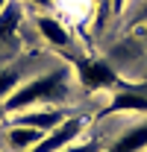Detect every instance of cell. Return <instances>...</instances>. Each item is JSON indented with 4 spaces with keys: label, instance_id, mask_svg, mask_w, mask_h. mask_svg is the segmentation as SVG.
<instances>
[{
    "label": "cell",
    "instance_id": "7",
    "mask_svg": "<svg viewBox=\"0 0 147 152\" xmlns=\"http://www.w3.org/2000/svg\"><path fill=\"white\" fill-rule=\"evenodd\" d=\"M141 149H147V120L138 126H129L109 146V152H141Z\"/></svg>",
    "mask_w": 147,
    "mask_h": 152
},
{
    "label": "cell",
    "instance_id": "6",
    "mask_svg": "<svg viewBox=\"0 0 147 152\" xmlns=\"http://www.w3.org/2000/svg\"><path fill=\"white\" fill-rule=\"evenodd\" d=\"M36 29L53 47H71V29L53 15H36Z\"/></svg>",
    "mask_w": 147,
    "mask_h": 152
},
{
    "label": "cell",
    "instance_id": "1",
    "mask_svg": "<svg viewBox=\"0 0 147 152\" xmlns=\"http://www.w3.org/2000/svg\"><path fill=\"white\" fill-rule=\"evenodd\" d=\"M68 82H71V70L59 67L44 76H36L30 82H21L12 94L3 99V114H18L36 105H47V102H59L68 94Z\"/></svg>",
    "mask_w": 147,
    "mask_h": 152
},
{
    "label": "cell",
    "instance_id": "15",
    "mask_svg": "<svg viewBox=\"0 0 147 152\" xmlns=\"http://www.w3.org/2000/svg\"><path fill=\"white\" fill-rule=\"evenodd\" d=\"M6 6H9V0H0V12H3V9H6Z\"/></svg>",
    "mask_w": 147,
    "mask_h": 152
},
{
    "label": "cell",
    "instance_id": "16",
    "mask_svg": "<svg viewBox=\"0 0 147 152\" xmlns=\"http://www.w3.org/2000/svg\"><path fill=\"white\" fill-rule=\"evenodd\" d=\"M0 120H3V108H0Z\"/></svg>",
    "mask_w": 147,
    "mask_h": 152
},
{
    "label": "cell",
    "instance_id": "8",
    "mask_svg": "<svg viewBox=\"0 0 147 152\" xmlns=\"http://www.w3.org/2000/svg\"><path fill=\"white\" fill-rule=\"evenodd\" d=\"M41 134L38 129H30V126H18V123H12V129L6 132V140H9V146L15 152H30L36 146L38 140H41Z\"/></svg>",
    "mask_w": 147,
    "mask_h": 152
},
{
    "label": "cell",
    "instance_id": "10",
    "mask_svg": "<svg viewBox=\"0 0 147 152\" xmlns=\"http://www.w3.org/2000/svg\"><path fill=\"white\" fill-rule=\"evenodd\" d=\"M18 85H21V73L15 67H3L0 70V99H6Z\"/></svg>",
    "mask_w": 147,
    "mask_h": 152
},
{
    "label": "cell",
    "instance_id": "5",
    "mask_svg": "<svg viewBox=\"0 0 147 152\" xmlns=\"http://www.w3.org/2000/svg\"><path fill=\"white\" fill-rule=\"evenodd\" d=\"M103 114H147V94H138V91H115Z\"/></svg>",
    "mask_w": 147,
    "mask_h": 152
},
{
    "label": "cell",
    "instance_id": "12",
    "mask_svg": "<svg viewBox=\"0 0 147 152\" xmlns=\"http://www.w3.org/2000/svg\"><path fill=\"white\" fill-rule=\"evenodd\" d=\"M109 6H112V12H115V15H121V12L127 9V0H109Z\"/></svg>",
    "mask_w": 147,
    "mask_h": 152
},
{
    "label": "cell",
    "instance_id": "14",
    "mask_svg": "<svg viewBox=\"0 0 147 152\" xmlns=\"http://www.w3.org/2000/svg\"><path fill=\"white\" fill-rule=\"evenodd\" d=\"M141 20H147V3H144V9H141Z\"/></svg>",
    "mask_w": 147,
    "mask_h": 152
},
{
    "label": "cell",
    "instance_id": "4",
    "mask_svg": "<svg viewBox=\"0 0 147 152\" xmlns=\"http://www.w3.org/2000/svg\"><path fill=\"white\" fill-rule=\"evenodd\" d=\"M65 120L62 111H53V108H27V111H18L12 123L18 126H30V129H38V132H50L59 123Z\"/></svg>",
    "mask_w": 147,
    "mask_h": 152
},
{
    "label": "cell",
    "instance_id": "13",
    "mask_svg": "<svg viewBox=\"0 0 147 152\" xmlns=\"http://www.w3.org/2000/svg\"><path fill=\"white\" fill-rule=\"evenodd\" d=\"M33 6H50V0H30Z\"/></svg>",
    "mask_w": 147,
    "mask_h": 152
},
{
    "label": "cell",
    "instance_id": "11",
    "mask_svg": "<svg viewBox=\"0 0 147 152\" xmlns=\"http://www.w3.org/2000/svg\"><path fill=\"white\" fill-rule=\"evenodd\" d=\"M59 152H100V143H71Z\"/></svg>",
    "mask_w": 147,
    "mask_h": 152
},
{
    "label": "cell",
    "instance_id": "9",
    "mask_svg": "<svg viewBox=\"0 0 147 152\" xmlns=\"http://www.w3.org/2000/svg\"><path fill=\"white\" fill-rule=\"evenodd\" d=\"M18 20H21V12L9 3L3 12H0V38H12L18 32Z\"/></svg>",
    "mask_w": 147,
    "mask_h": 152
},
{
    "label": "cell",
    "instance_id": "3",
    "mask_svg": "<svg viewBox=\"0 0 147 152\" xmlns=\"http://www.w3.org/2000/svg\"><path fill=\"white\" fill-rule=\"evenodd\" d=\"M79 132H82V117H65L56 129L41 134V140L30 152H59L65 146H71L74 140L79 137Z\"/></svg>",
    "mask_w": 147,
    "mask_h": 152
},
{
    "label": "cell",
    "instance_id": "2",
    "mask_svg": "<svg viewBox=\"0 0 147 152\" xmlns=\"http://www.w3.org/2000/svg\"><path fill=\"white\" fill-rule=\"evenodd\" d=\"M76 79L85 91H106L118 85V73L103 58H82L76 61Z\"/></svg>",
    "mask_w": 147,
    "mask_h": 152
}]
</instances>
